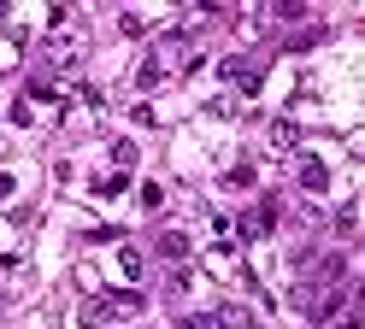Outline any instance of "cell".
Returning a JSON list of instances; mask_svg holds the SVG:
<instances>
[{
  "mask_svg": "<svg viewBox=\"0 0 365 329\" xmlns=\"http://www.w3.org/2000/svg\"><path fill=\"white\" fill-rule=\"evenodd\" d=\"M165 83V65L159 59H142V70H135V88H159Z\"/></svg>",
  "mask_w": 365,
  "mask_h": 329,
  "instance_id": "7a4b0ae2",
  "label": "cell"
},
{
  "mask_svg": "<svg viewBox=\"0 0 365 329\" xmlns=\"http://www.w3.org/2000/svg\"><path fill=\"white\" fill-rule=\"evenodd\" d=\"M301 188H307V194H324V188H330V164L301 159Z\"/></svg>",
  "mask_w": 365,
  "mask_h": 329,
  "instance_id": "6da1fadb",
  "label": "cell"
},
{
  "mask_svg": "<svg viewBox=\"0 0 365 329\" xmlns=\"http://www.w3.org/2000/svg\"><path fill=\"white\" fill-rule=\"evenodd\" d=\"M159 253H165V258H182V253H189V235H182V229H165V235H159Z\"/></svg>",
  "mask_w": 365,
  "mask_h": 329,
  "instance_id": "3957f363",
  "label": "cell"
},
{
  "mask_svg": "<svg viewBox=\"0 0 365 329\" xmlns=\"http://www.w3.org/2000/svg\"><path fill=\"white\" fill-rule=\"evenodd\" d=\"M0 200H12V177L6 171H0Z\"/></svg>",
  "mask_w": 365,
  "mask_h": 329,
  "instance_id": "7c38bea8",
  "label": "cell"
},
{
  "mask_svg": "<svg viewBox=\"0 0 365 329\" xmlns=\"http://www.w3.org/2000/svg\"><path fill=\"white\" fill-rule=\"evenodd\" d=\"M112 164H118V171L130 177V164H135V147H130V141H118V147H112Z\"/></svg>",
  "mask_w": 365,
  "mask_h": 329,
  "instance_id": "52a82bcc",
  "label": "cell"
},
{
  "mask_svg": "<svg viewBox=\"0 0 365 329\" xmlns=\"http://www.w3.org/2000/svg\"><path fill=\"white\" fill-rule=\"evenodd\" d=\"M95 188H101V194H124V188H130V177H124V171H112V177H101Z\"/></svg>",
  "mask_w": 365,
  "mask_h": 329,
  "instance_id": "8992f818",
  "label": "cell"
},
{
  "mask_svg": "<svg viewBox=\"0 0 365 329\" xmlns=\"http://www.w3.org/2000/svg\"><path fill=\"white\" fill-rule=\"evenodd\" d=\"M336 329H365V312H359V306H348V312L336 318Z\"/></svg>",
  "mask_w": 365,
  "mask_h": 329,
  "instance_id": "8fae6325",
  "label": "cell"
},
{
  "mask_svg": "<svg viewBox=\"0 0 365 329\" xmlns=\"http://www.w3.org/2000/svg\"><path fill=\"white\" fill-rule=\"evenodd\" d=\"M118 265H124V276H142V253L124 247V253H118Z\"/></svg>",
  "mask_w": 365,
  "mask_h": 329,
  "instance_id": "9c48e42d",
  "label": "cell"
},
{
  "mask_svg": "<svg viewBox=\"0 0 365 329\" xmlns=\"http://www.w3.org/2000/svg\"><path fill=\"white\" fill-rule=\"evenodd\" d=\"M106 318H118V312H112V306H106V300H88V306H83V312H77V323H106Z\"/></svg>",
  "mask_w": 365,
  "mask_h": 329,
  "instance_id": "277c9868",
  "label": "cell"
},
{
  "mask_svg": "<svg viewBox=\"0 0 365 329\" xmlns=\"http://www.w3.org/2000/svg\"><path fill=\"white\" fill-rule=\"evenodd\" d=\"M271 141H277V147H294V141H301V130H294V124H277V130H271Z\"/></svg>",
  "mask_w": 365,
  "mask_h": 329,
  "instance_id": "30bf717a",
  "label": "cell"
},
{
  "mask_svg": "<svg viewBox=\"0 0 365 329\" xmlns=\"http://www.w3.org/2000/svg\"><path fill=\"white\" fill-rule=\"evenodd\" d=\"M118 30L124 36H148V18L142 12H118Z\"/></svg>",
  "mask_w": 365,
  "mask_h": 329,
  "instance_id": "5b68a950",
  "label": "cell"
},
{
  "mask_svg": "<svg viewBox=\"0 0 365 329\" xmlns=\"http://www.w3.org/2000/svg\"><path fill=\"white\" fill-rule=\"evenodd\" d=\"M354 229H359V218H354V206H341V212H336V235H354Z\"/></svg>",
  "mask_w": 365,
  "mask_h": 329,
  "instance_id": "ba28073f",
  "label": "cell"
}]
</instances>
